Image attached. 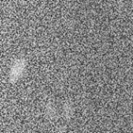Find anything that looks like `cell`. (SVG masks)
Returning a JSON list of instances; mask_svg holds the SVG:
<instances>
[{
	"instance_id": "obj_1",
	"label": "cell",
	"mask_w": 133,
	"mask_h": 133,
	"mask_svg": "<svg viewBox=\"0 0 133 133\" xmlns=\"http://www.w3.org/2000/svg\"><path fill=\"white\" fill-rule=\"evenodd\" d=\"M34 124L29 121H24L22 122V124L20 125V128H21L22 130H24L25 132H27L28 130H30L32 128H33Z\"/></svg>"
}]
</instances>
